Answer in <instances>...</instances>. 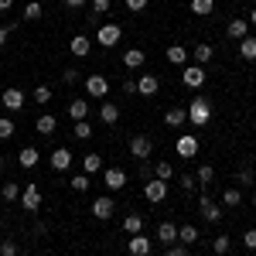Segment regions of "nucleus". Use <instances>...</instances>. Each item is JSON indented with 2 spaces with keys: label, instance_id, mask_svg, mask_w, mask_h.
<instances>
[{
  "label": "nucleus",
  "instance_id": "1",
  "mask_svg": "<svg viewBox=\"0 0 256 256\" xmlns=\"http://www.w3.org/2000/svg\"><path fill=\"white\" fill-rule=\"evenodd\" d=\"M188 120H192V126H205L208 120H212V102L208 99H192V110H188Z\"/></svg>",
  "mask_w": 256,
  "mask_h": 256
},
{
  "label": "nucleus",
  "instance_id": "2",
  "mask_svg": "<svg viewBox=\"0 0 256 256\" xmlns=\"http://www.w3.org/2000/svg\"><path fill=\"white\" fill-rule=\"evenodd\" d=\"M144 198H147L150 205H160V202L168 198V181H158V178H150V181L144 184Z\"/></svg>",
  "mask_w": 256,
  "mask_h": 256
},
{
  "label": "nucleus",
  "instance_id": "3",
  "mask_svg": "<svg viewBox=\"0 0 256 256\" xmlns=\"http://www.w3.org/2000/svg\"><path fill=\"white\" fill-rule=\"evenodd\" d=\"M126 253H130V256H150V253H154V239H147L144 232L130 236V242H126Z\"/></svg>",
  "mask_w": 256,
  "mask_h": 256
},
{
  "label": "nucleus",
  "instance_id": "4",
  "mask_svg": "<svg viewBox=\"0 0 256 256\" xmlns=\"http://www.w3.org/2000/svg\"><path fill=\"white\" fill-rule=\"evenodd\" d=\"M24 102H28V96H24L20 89H4V96H0V106H4V110H10V113H20V110H24Z\"/></svg>",
  "mask_w": 256,
  "mask_h": 256
},
{
  "label": "nucleus",
  "instance_id": "5",
  "mask_svg": "<svg viewBox=\"0 0 256 256\" xmlns=\"http://www.w3.org/2000/svg\"><path fill=\"white\" fill-rule=\"evenodd\" d=\"M181 82H184L188 89H202V86H205V68H202V65H184Z\"/></svg>",
  "mask_w": 256,
  "mask_h": 256
},
{
  "label": "nucleus",
  "instance_id": "6",
  "mask_svg": "<svg viewBox=\"0 0 256 256\" xmlns=\"http://www.w3.org/2000/svg\"><path fill=\"white\" fill-rule=\"evenodd\" d=\"M120 34H123V31H120V24H113V20H110V24H102V28L96 31V41L102 44V48H113V44L120 41Z\"/></svg>",
  "mask_w": 256,
  "mask_h": 256
},
{
  "label": "nucleus",
  "instance_id": "7",
  "mask_svg": "<svg viewBox=\"0 0 256 256\" xmlns=\"http://www.w3.org/2000/svg\"><path fill=\"white\" fill-rule=\"evenodd\" d=\"M72 150H68V147H55V150H52V158H48V164H52V171H68V168H72Z\"/></svg>",
  "mask_w": 256,
  "mask_h": 256
},
{
  "label": "nucleus",
  "instance_id": "8",
  "mask_svg": "<svg viewBox=\"0 0 256 256\" xmlns=\"http://www.w3.org/2000/svg\"><path fill=\"white\" fill-rule=\"evenodd\" d=\"M150 150H154V140H150V137L137 134V137L130 140V154H134L137 160H147V158H150Z\"/></svg>",
  "mask_w": 256,
  "mask_h": 256
},
{
  "label": "nucleus",
  "instance_id": "9",
  "mask_svg": "<svg viewBox=\"0 0 256 256\" xmlns=\"http://www.w3.org/2000/svg\"><path fill=\"white\" fill-rule=\"evenodd\" d=\"M20 205H24V212H38V208H41V192H38V184L20 188Z\"/></svg>",
  "mask_w": 256,
  "mask_h": 256
},
{
  "label": "nucleus",
  "instance_id": "10",
  "mask_svg": "<svg viewBox=\"0 0 256 256\" xmlns=\"http://www.w3.org/2000/svg\"><path fill=\"white\" fill-rule=\"evenodd\" d=\"M174 150H178V158H195L198 154V137L195 134H184V137H178V144H174Z\"/></svg>",
  "mask_w": 256,
  "mask_h": 256
},
{
  "label": "nucleus",
  "instance_id": "11",
  "mask_svg": "<svg viewBox=\"0 0 256 256\" xmlns=\"http://www.w3.org/2000/svg\"><path fill=\"white\" fill-rule=\"evenodd\" d=\"M113 212H116V205H113V198H110V195H99L96 202H92V216H96L99 222L113 218Z\"/></svg>",
  "mask_w": 256,
  "mask_h": 256
},
{
  "label": "nucleus",
  "instance_id": "12",
  "mask_svg": "<svg viewBox=\"0 0 256 256\" xmlns=\"http://www.w3.org/2000/svg\"><path fill=\"white\" fill-rule=\"evenodd\" d=\"M86 92L92 99H102L110 92V79H106V76H89V79H86Z\"/></svg>",
  "mask_w": 256,
  "mask_h": 256
},
{
  "label": "nucleus",
  "instance_id": "13",
  "mask_svg": "<svg viewBox=\"0 0 256 256\" xmlns=\"http://www.w3.org/2000/svg\"><path fill=\"white\" fill-rule=\"evenodd\" d=\"M198 208H202L205 222H212V226H216L218 218H222V208H218V205H216V202H212L208 195H202V198H198Z\"/></svg>",
  "mask_w": 256,
  "mask_h": 256
},
{
  "label": "nucleus",
  "instance_id": "14",
  "mask_svg": "<svg viewBox=\"0 0 256 256\" xmlns=\"http://www.w3.org/2000/svg\"><path fill=\"white\" fill-rule=\"evenodd\" d=\"M102 181L110 184V192H120V188H126V171H120V168H106V171H102Z\"/></svg>",
  "mask_w": 256,
  "mask_h": 256
},
{
  "label": "nucleus",
  "instance_id": "15",
  "mask_svg": "<svg viewBox=\"0 0 256 256\" xmlns=\"http://www.w3.org/2000/svg\"><path fill=\"white\" fill-rule=\"evenodd\" d=\"M68 52H72L76 58H86V55L92 52V44H89V38H86V34H76V38L68 41Z\"/></svg>",
  "mask_w": 256,
  "mask_h": 256
},
{
  "label": "nucleus",
  "instance_id": "16",
  "mask_svg": "<svg viewBox=\"0 0 256 256\" xmlns=\"http://www.w3.org/2000/svg\"><path fill=\"white\" fill-rule=\"evenodd\" d=\"M144 62H147V52H144V48H126V52H123V65H126V68H140Z\"/></svg>",
  "mask_w": 256,
  "mask_h": 256
},
{
  "label": "nucleus",
  "instance_id": "17",
  "mask_svg": "<svg viewBox=\"0 0 256 256\" xmlns=\"http://www.w3.org/2000/svg\"><path fill=\"white\" fill-rule=\"evenodd\" d=\"M158 239L164 242V246H174L178 242V226L174 222H160L158 226Z\"/></svg>",
  "mask_w": 256,
  "mask_h": 256
},
{
  "label": "nucleus",
  "instance_id": "18",
  "mask_svg": "<svg viewBox=\"0 0 256 256\" xmlns=\"http://www.w3.org/2000/svg\"><path fill=\"white\" fill-rule=\"evenodd\" d=\"M38 160H41L38 147H24V150H20V154H18V164H20V168H24V171H31V168H34Z\"/></svg>",
  "mask_w": 256,
  "mask_h": 256
},
{
  "label": "nucleus",
  "instance_id": "19",
  "mask_svg": "<svg viewBox=\"0 0 256 256\" xmlns=\"http://www.w3.org/2000/svg\"><path fill=\"white\" fill-rule=\"evenodd\" d=\"M158 89H160L158 76H140V79H137V92H140V96H154Z\"/></svg>",
  "mask_w": 256,
  "mask_h": 256
},
{
  "label": "nucleus",
  "instance_id": "20",
  "mask_svg": "<svg viewBox=\"0 0 256 256\" xmlns=\"http://www.w3.org/2000/svg\"><path fill=\"white\" fill-rule=\"evenodd\" d=\"M164 123H168V126H181V123H188V110H181V106H171V110L164 113Z\"/></svg>",
  "mask_w": 256,
  "mask_h": 256
},
{
  "label": "nucleus",
  "instance_id": "21",
  "mask_svg": "<svg viewBox=\"0 0 256 256\" xmlns=\"http://www.w3.org/2000/svg\"><path fill=\"white\" fill-rule=\"evenodd\" d=\"M99 120L113 126V123L120 120V106H116V102H102V106H99Z\"/></svg>",
  "mask_w": 256,
  "mask_h": 256
},
{
  "label": "nucleus",
  "instance_id": "22",
  "mask_svg": "<svg viewBox=\"0 0 256 256\" xmlns=\"http://www.w3.org/2000/svg\"><path fill=\"white\" fill-rule=\"evenodd\" d=\"M229 38H236V41H242L246 38V31H250V20H242V18H236V20H229Z\"/></svg>",
  "mask_w": 256,
  "mask_h": 256
},
{
  "label": "nucleus",
  "instance_id": "23",
  "mask_svg": "<svg viewBox=\"0 0 256 256\" xmlns=\"http://www.w3.org/2000/svg\"><path fill=\"white\" fill-rule=\"evenodd\" d=\"M239 55H242L246 62H256V38L253 34H246V38L239 41Z\"/></svg>",
  "mask_w": 256,
  "mask_h": 256
},
{
  "label": "nucleus",
  "instance_id": "24",
  "mask_svg": "<svg viewBox=\"0 0 256 256\" xmlns=\"http://www.w3.org/2000/svg\"><path fill=\"white\" fill-rule=\"evenodd\" d=\"M68 116L72 120H86L89 116V102H86V99H72V102H68Z\"/></svg>",
  "mask_w": 256,
  "mask_h": 256
},
{
  "label": "nucleus",
  "instance_id": "25",
  "mask_svg": "<svg viewBox=\"0 0 256 256\" xmlns=\"http://www.w3.org/2000/svg\"><path fill=\"white\" fill-rule=\"evenodd\" d=\"M0 198H4V202H18L20 198V184L18 181H4V184H0Z\"/></svg>",
  "mask_w": 256,
  "mask_h": 256
},
{
  "label": "nucleus",
  "instance_id": "26",
  "mask_svg": "<svg viewBox=\"0 0 256 256\" xmlns=\"http://www.w3.org/2000/svg\"><path fill=\"white\" fill-rule=\"evenodd\" d=\"M123 229H126L130 236H137V232H144V216H137V212H130V216L123 218Z\"/></svg>",
  "mask_w": 256,
  "mask_h": 256
},
{
  "label": "nucleus",
  "instance_id": "27",
  "mask_svg": "<svg viewBox=\"0 0 256 256\" xmlns=\"http://www.w3.org/2000/svg\"><path fill=\"white\" fill-rule=\"evenodd\" d=\"M96 171H102V158L99 154H86L82 158V174H96Z\"/></svg>",
  "mask_w": 256,
  "mask_h": 256
},
{
  "label": "nucleus",
  "instance_id": "28",
  "mask_svg": "<svg viewBox=\"0 0 256 256\" xmlns=\"http://www.w3.org/2000/svg\"><path fill=\"white\" fill-rule=\"evenodd\" d=\"M34 126H38V134H44V137H48V134H55L58 120L52 116V113H44V116H38V123H34Z\"/></svg>",
  "mask_w": 256,
  "mask_h": 256
},
{
  "label": "nucleus",
  "instance_id": "29",
  "mask_svg": "<svg viewBox=\"0 0 256 256\" xmlns=\"http://www.w3.org/2000/svg\"><path fill=\"white\" fill-rule=\"evenodd\" d=\"M222 205H226V208L242 205V192H239V188H226V192H222Z\"/></svg>",
  "mask_w": 256,
  "mask_h": 256
},
{
  "label": "nucleus",
  "instance_id": "30",
  "mask_svg": "<svg viewBox=\"0 0 256 256\" xmlns=\"http://www.w3.org/2000/svg\"><path fill=\"white\" fill-rule=\"evenodd\" d=\"M168 62L184 65V62H188V48H184V44H171V48H168Z\"/></svg>",
  "mask_w": 256,
  "mask_h": 256
},
{
  "label": "nucleus",
  "instance_id": "31",
  "mask_svg": "<svg viewBox=\"0 0 256 256\" xmlns=\"http://www.w3.org/2000/svg\"><path fill=\"white\" fill-rule=\"evenodd\" d=\"M195 181H198V188H208V184L216 181V171H212L208 164H202V168H198V174H195Z\"/></svg>",
  "mask_w": 256,
  "mask_h": 256
},
{
  "label": "nucleus",
  "instance_id": "32",
  "mask_svg": "<svg viewBox=\"0 0 256 256\" xmlns=\"http://www.w3.org/2000/svg\"><path fill=\"white\" fill-rule=\"evenodd\" d=\"M68 188H72V192H82V195H86V192L92 188V181H89V174H72Z\"/></svg>",
  "mask_w": 256,
  "mask_h": 256
},
{
  "label": "nucleus",
  "instance_id": "33",
  "mask_svg": "<svg viewBox=\"0 0 256 256\" xmlns=\"http://www.w3.org/2000/svg\"><path fill=\"white\" fill-rule=\"evenodd\" d=\"M178 242H184V246L198 242V229L195 226H181V229H178Z\"/></svg>",
  "mask_w": 256,
  "mask_h": 256
},
{
  "label": "nucleus",
  "instance_id": "34",
  "mask_svg": "<svg viewBox=\"0 0 256 256\" xmlns=\"http://www.w3.org/2000/svg\"><path fill=\"white\" fill-rule=\"evenodd\" d=\"M192 55H195V65L212 62V44H195V48H192Z\"/></svg>",
  "mask_w": 256,
  "mask_h": 256
},
{
  "label": "nucleus",
  "instance_id": "35",
  "mask_svg": "<svg viewBox=\"0 0 256 256\" xmlns=\"http://www.w3.org/2000/svg\"><path fill=\"white\" fill-rule=\"evenodd\" d=\"M44 14V7H41L38 0H28V7H24V20H41Z\"/></svg>",
  "mask_w": 256,
  "mask_h": 256
},
{
  "label": "nucleus",
  "instance_id": "36",
  "mask_svg": "<svg viewBox=\"0 0 256 256\" xmlns=\"http://www.w3.org/2000/svg\"><path fill=\"white\" fill-rule=\"evenodd\" d=\"M72 137H76V140H89V137H92V126H89L86 120H76V126H72Z\"/></svg>",
  "mask_w": 256,
  "mask_h": 256
},
{
  "label": "nucleus",
  "instance_id": "37",
  "mask_svg": "<svg viewBox=\"0 0 256 256\" xmlns=\"http://www.w3.org/2000/svg\"><path fill=\"white\" fill-rule=\"evenodd\" d=\"M154 178H158V181H171V178H174V168H171L168 160H160V164H154Z\"/></svg>",
  "mask_w": 256,
  "mask_h": 256
},
{
  "label": "nucleus",
  "instance_id": "38",
  "mask_svg": "<svg viewBox=\"0 0 256 256\" xmlns=\"http://www.w3.org/2000/svg\"><path fill=\"white\" fill-rule=\"evenodd\" d=\"M212 7H216V0H192V14H198V18L212 14Z\"/></svg>",
  "mask_w": 256,
  "mask_h": 256
},
{
  "label": "nucleus",
  "instance_id": "39",
  "mask_svg": "<svg viewBox=\"0 0 256 256\" xmlns=\"http://www.w3.org/2000/svg\"><path fill=\"white\" fill-rule=\"evenodd\" d=\"M14 134H18V126H14V120L0 116V140H10Z\"/></svg>",
  "mask_w": 256,
  "mask_h": 256
},
{
  "label": "nucleus",
  "instance_id": "40",
  "mask_svg": "<svg viewBox=\"0 0 256 256\" xmlns=\"http://www.w3.org/2000/svg\"><path fill=\"white\" fill-rule=\"evenodd\" d=\"M212 253H216V256L229 253V236H216V239H212Z\"/></svg>",
  "mask_w": 256,
  "mask_h": 256
},
{
  "label": "nucleus",
  "instance_id": "41",
  "mask_svg": "<svg viewBox=\"0 0 256 256\" xmlns=\"http://www.w3.org/2000/svg\"><path fill=\"white\" fill-rule=\"evenodd\" d=\"M0 256H18V246H14V239H0Z\"/></svg>",
  "mask_w": 256,
  "mask_h": 256
},
{
  "label": "nucleus",
  "instance_id": "42",
  "mask_svg": "<svg viewBox=\"0 0 256 256\" xmlns=\"http://www.w3.org/2000/svg\"><path fill=\"white\" fill-rule=\"evenodd\" d=\"M236 181H239V184H253V181H256L253 168H242V171H239V174H236Z\"/></svg>",
  "mask_w": 256,
  "mask_h": 256
},
{
  "label": "nucleus",
  "instance_id": "43",
  "mask_svg": "<svg viewBox=\"0 0 256 256\" xmlns=\"http://www.w3.org/2000/svg\"><path fill=\"white\" fill-rule=\"evenodd\" d=\"M62 79L68 82V86H76V82L82 79V72H79V68H65V72H62Z\"/></svg>",
  "mask_w": 256,
  "mask_h": 256
},
{
  "label": "nucleus",
  "instance_id": "44",
  "mask_svg": "<svg viewBox=\"0 0 256 256\" xmlns=\"http://www.w3.org/2000/svg\"><path fill=\"white\" fill-rule=\"evenodd\" d=\"M48 99H52V89L48 86H38L34 89V102H48Z\"/></svg>",
  "mask_w": 256,
  "mask_h": 256
},
{
  "label": "nucleus",
  "instance_id": "45",
  "mask_svg": "<svg viewBox=\"0 0 256 256\" xmlns=\"http://www.w3.org/2000/svg\"><path fill=\"white\" fill-rule=\"evenodd\" d=\"M110 0H92V14H110Z\"/></svg>",
  "mask_w": 256,
  "mask_h": 256
},
{
  "label": "nucleus",
  "instance_id": "46",
  "mask_svg": "<svg viewBox=\"0 0 256 256\" xmlns=\"http://www.w3.org/2000/svg\"><path fill=\"white\" fill-rule=\"evenodd\" d=\"M242 242H246V250H256V229H246Z\"/></svg>",
  "mask_w": 256,
  "mask_h": 256
},
{
  "label": "nucleus",
  "instance_id": "47",
  "mask_svg": "<svg viewBox=\"0 0 256 256\" xmlns=\"http://www.w3.org/2000/svg\"><path fill=\"white\" fill-rule=\"evenodd\" d=\"M181 188H184V192H192V188H198V181L192 174H181Z\"/></svg>",
  "mask_w": 256,
  "mask_h": 256
},
{
  "label": "nucleus",
  "instance_id": "48",
  "mask_svg": "<svg viewBox=\"0 0 256 256\" xmlns=\"http://www.w3.org/2000/svg\"><path fill=\"white\" fill-rule=\"evenodd\" d=\"M140 178H144V181H150V178H154V168H150V164H147V160H144V164H140Z\"/></svg>",
  "mask_w": 256,
  "mask_h": 256
},
{
  "label": "nucleus",
  "instance_id": "49",
  "mask_svg": "<svg viewBox=\"0 0 256 256\" xmlns=\"http://www.w3.org/2000/svg\"><path fill=\"white\" fill-rule=\"evenodd\" d=\"M123 92H126V96H134V92H137V79H126V82H123Z\"/></svg>",
  "mask_w": 256,
  "mask_h": 256
},
{
  "label": "nucleus",
  "instance_id": "50",
  "mask_svg": "<svg viewBox=\"0 0 256 256\" xmlns=\"http://www.w3.org/2000/svg\"><path fill=\"white\" fill-rule=\"evenodd\" d=\"M123 4H126L130 10H144V7H147V0H123Z\"/></svg>",
  "mask_w": 256,
  "mask_h": 256
},
{
  "label": "nucleus",
  "instance_id": "51",
  "mask_svg": "<svg viewBox=\"0 0 256 256\" xmlns=\"http://www.w3.org/2000/svg\"><path fill=\"white\" fill-rule=\"evenodd\" d=\"M168 256H188V250H184V246H171V250H168Z\"/></svg>",
  "mask_w": 256,
  "mask_h": 256
},
{
  "label": "nucleus",
  "instance_id": "52",
  "mask_svg": "<svg viewBox=\"0 0 256 256\" xmlns=\"http://www.w3.org/2000/svg\"><path fill=\"white\" fill-rule=\"evenodd\" d=\"M7 34H10V28H0V48L7 44Z\"/></svg>",
  "mask_w": 256,
  "mask_h": 256
},
{
  "label": "nucleus",
  "instance_id": "53",
  "mask_svg": "<svg viewBox=\"0 0 256 256\" xmlns=\"http://www.w3.org/2000/svg\"><path fill=\"white\" fill-rule=\"evenodd\" d=\"M10 7H14V0H0V14H4V10H10Z\"/></svg>",
  "mask_w": 256,
  "mask_h": 256
},
{
  "label": "nucleus",
  "instance_id": "54",
  "mask_svg": "<svg viewBox=\"0 0 256 256\" xmlns=\"http://www.w3.org/2000/svg\"><path fill=\"white\" fill-rule=\"evenodd\" d=\"M82 4H86V0H65V7H72V10H76V7H82Z\"/></svg>",
  "mask_w": 256,
  "mask_h": 256
},
{
  "label": "nucleus",
  "instance_id": "55",
  "mask_svg": "<svg viewBox=\"0 0 256 256\" xmlns=\"http://www.w3.org/2000/svg\"><path fill=\"white\" fill-rule=\"evenodd\" d=\"M250 24H253V28H256V7H253V14H250Z\"/></svg>",
  "mask_w": 256,
  "mask_h": 256
},
{
  "label": "nucleus",
  "instance_id": "56",
  "mask_svg": "<svg viewBox=\"0 0 256 256\" xmlns=\"http://www.w3.org/2000/svg\"><path fill=\"white\" fill-rule=\"evenodd\" d=\"M18 256H31V253H18Z\"/></svg>",
  "mask_w": 256,
  "mask_h": 256
},
{
  "label": "nucleus",
  "instance_id": "57",
  "mask_svg": "<svg viewBox=\"0 0 256 256\" xmlns=\"http://www.w3.org/2000/svg\"><path fill=\"white\" fill-rule=\"evenodd\" d=\"M253 205H256V195H253Z\"/></svg>",
  "mask_w": 256,
  "mask_h": 256
}]
</instances>
